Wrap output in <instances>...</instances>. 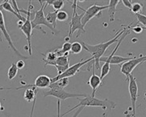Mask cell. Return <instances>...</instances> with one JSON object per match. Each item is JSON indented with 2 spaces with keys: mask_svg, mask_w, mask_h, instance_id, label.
<instances>
[{
  "mask_svg": "<svg viewBox=\"0 0 146 117\" xmlns=\"http://www.w3.org/2000/svg\"><path fill=\"white\" fill-rule=\"evenodd\" d=\"M69 82H70L69 78H61L54 82H52L48 88H50V89H64L69 85Z\"/></svg>",
  "mask_w": 146,
  "mask_h": 117,
  "instance_id": "cell-19",
  "label": "cell"
},
{
  "mask_svg": "<svg viewBox=\"0 0 146 117\" xmlns=\"http://www.w3.org/2000/svg\"><path fill=\"white\" fill-rule=\"evenodd\" d=\"M64 5H65V1H63V0H54L52 6L53 7L55 11H61V9L63 8Z\"/></svg>",
  "mask_w": 146,
  "mask_h": 117,
  "instance_id": "cell-24",
  "label": "cell"
},
{
  "mask_svg": "<svg viewBox=\"0 0 146 117\" xmlns=\"http://www.w3.org/2000/svg\"><path fill=\"white\" fill-rule=\"evenodd\" d=\"M57 11H53V12H48L45 15L47 22L50 25H52L54 29L56 28V25H57Z\"/></svg>",
  "mask_w": 146,
  "mask_h": 117,
  "instance_id": "cell-20",
  "label": "cell"
},
{
  "mask_svg": "<svg viewBox=\"0 0 146 117\" xmlns=\"http://www.w3.org/2000/svg\"><path fill=\"white\" fill-rule=\"evenodd\" d=\"M119 2L120 1H119V0H110L109 1L108 8V14L111 22H113L114 19H115V14L117 11L116 6L119 4Z\"/></svg>",
  "mask_w": 146,
  "mask_h": 117,
  "instance_id": "cell-18",
  "label": "cell"
},
{
  "mask_svg": "<svg viewBox=\"0 0 146 117\" xmlns=\"http://www.w3.org/2000/svg\"><path fill=\"white\" fill-rule=\"evenodd\" d=\"M86 94H75L67 92L64 89H50L46 92H44V96H53L58 98V100H66L70 98H79L81 97L84 98Z\"/></svg>",
  "mask_w": 146,
  "mask_h": 117,
  "instance_id": "cell-9",
  "label": "cell"
},
{
  "mask_svg": "<svg viewBox=\"0 0 146 117\" xmlns=\"http://www.w3.org/2000/svg\"><path fill=\"white\" fill-rule=\"evenodd\" d=\"M130 27H131V25H129V26L127 27V30H126V32L122 35L121 38L118 41L117 45H116L115 48L114 49V50L112 51V53L110 54V56L106 57H102L100 58L99 62H100V61L104 62V64L102 66V67H101V74H100V78H101L102 81H103V79H104V78L110 73V70H111V65H119V64H121V63L127 62V61H130V60H132V59L134 58V57H124L115 55V52L117 51L118 48L119 47L121 42L123 41V39L127 37V34L130 33V30H129Z\"/></svg>",
  "mask_w": 146,
  "mask_h": 117,
  "instance_id": "cell-2",
  "label": "cell"
},
{
  "mask_svg": "<svg viewBox=\"0 0 146 117\" xmlns=\"http://www.w3.org/2000/svg\"><path fill=\"white\" fill-rule=\"evenodd\" d=\"M50 84H51V78L47 75L41 74L39 75L35 79V82L33 86L37 89H44L49 87Z\"/></svg>",
  "mask_w": 146,
  "mask_h": 117,
  "instance_id": "cell-15",
  "label": "cell"
},
{
  "mask_svg": "<svg viewBox=\"0 0 146 117\" xmlns=\"http://www.w3.org/2000/svg\"><path fill=\"white\" fill-rule=\"evenodd\" d=\"M93 57H91L89 59H86V60H84V61H82L78 63H76L74 65H73L72 66H70L67 70L60 75H57L55 78H51V83L52 82H54L56 81H58V80L61 79V78H69L70 77H74L77 74V73L78 72V70H80V68H82L83 66H85L86 64L89 63L91 61H93Z\"/></svg>",
  "mask_w": 146,
  "mask_h": 117,
  "instance_id": "cell-8",
  "label": "cell"
},
{
  "mask_svg": "<svg viewBox=\"0 0 146 117\" xmlns=\"http://www.w3.org/2000/svg\"><path fill=\"white\" fill-rule=\"evenodd\" d=\"M78 0H74L72 7H73V15H72V19H71L70 23V32H69V37H71L73 33L75 31H78V33L77 35V37H78L80 36L81 32L83 33H86L85 27L82 25V18L83 16V14H78L77 12V7H78Z\"/></svg>",
  "mask_w": 146,
  "mask_h": 117,
  "instance_id": "cell-6",
  "label": "cell"
},
{
  "mask_svg": "<svg viewBox=\"0 0 146 117\" xmlns=\"http://www.w3.org/2000/svg\"><path fill=\"white\" fill-rule=\"evenodd\" d=\"M137 20H138V22L140 23H141L143 24L144 26H145L146 27V15L143 14H141V13H139V14H137Z\"/></svg>",
  "mask_w": 146,
  "mask_h": 117,
  "instance_id": "cell-27",
  "label": "cell"
},
{
  "mask_svg": "<svg viewBox=\"0 0 146 117\" xmlns=\"http://www.w3.org/2000/svg\"><path fill=\"white\" fill-rule=\"evenodd\" d=\"M79 99V103H78L76 106L74 108H70V110H68L66 112L63 113L60 116V108H61V102L60 100L57 101V117H64L66 114H69L73 110H75L77 108H80V107H100L104 109V112H108V111L112 110L114 108H115L116 104L114 103L113 101L110 100L108 98H105V99H99V98H95V97H92L90 94H86V97L83 98H78Z\"/></svg>",
  "mask_w": 146,
  "mask_h": 117,
  "instance_id": "cell-1",
  "label": "cell"
},
{
  "mask_svg": "<svg viewBox=\"0 0 146 117\" xmlns=\"http://www.w3.org/2000/svg\"><path fill=\"white\" fill-rule=\"evenodd\" d=\"M18 74V68L16 65L15 63H12L11 66H10L8 72H7V77H8V79L12 80L14 79L16 77V75Z\"/></svg>",
  "mask_w": 146,
  "mask_h": 117,
  "instance_id": "cell-21",
  "label": "cell"
},
{
  "mask_svg": "<svg viewBox=\"0 0 146 117\" xmlns=\"http://www.w3.org/2000/svg\"><path fill=\"white\" fill-rule=\"evenodd\" d=\"M82 49L83 48H82V45L81 42L75 41V42L72 43L70 52L73 54H78L79 53L82 51Z\"/></svg>",
  "mask_w": 146,
  "mask_h": 117,
  "instance_id": "cell-22",
  "label": "cell"
},
{
  "mask_svg": "<svg viewBox=\"0 0 146 117\" xmlns=\"http://www.w3.org/2000/svg\"><path fill=\"white\" fill-rule=\"evenodd\" d=\"M77 8H79V9H81L82 11H84L83 16L82 18V23L85 27L86 24L88 23L92 18H94L95 16L96 17H100L101 16V11L105 9H108V5L99 6V5H97L96 3H94V5L89 7L86 10H84L83 8H82L81 7H79L78 5Z\"/></svg>",
  "mask_w": 146,
  "mask_h": 117,
  "instance_id": "cell-7",
  "label": "cell"
},
{
  "mask_svg": "<svg viewBox=\"0 0 146 117\" xmlns=\"http://www.w3.org/2000/svg\"><path fill=\"white\" fill-rule=\"evenodd\" d=\"M23 88L26 89L24 91V98L28 103H30L32 101H34L35 99H36V94H37L38 92L37 88H36L33 85H27V86H20V87L16 88V89L19 90L23 89Z\"/></svg>",
  "mask_w": 146,
  "mask_h": 117,
  "instance_id": "cell-13",
  "label": "cell"
},
{
  "mask_svg": "<svg viewBox=\"0 0 146 117\" xmlns=\"http://www.w3.org/2000/svg\"><path fill=\"white\" fill-rule=\"evenodd\" d=\"M3 9L5 11H8V12H11V13H12V14L14 15L15 16H16L19 20L20 21H23V22H25V20H26V18L24 17L22 15H19L18 14L14 9H13V7H12V6L11 4L9 3V1H3V3H2V4L0 5V9Z\"/></svg>",
  "mask_w": 146,
  "mask_h": 117,
  "instance_id": "cell-16",
  "label": "cell"
},
{
  "mask_svg": "<svg viewBox=\"0 0 146 117\" xmlns=\"http://www.w3.org/2000/svg\"><path fill=\"white\" fill-rule=\"evenodd\" d=\"M11 2V4L12 6V7H13V9L18 13V14L21 15L20 13V11H19V7H18V5H17V3H16V1H15V0H11V1H10Z\"/></svg>",
  "mask_w": 146,
  "mask_h": 117,
  "instance_id": "cell-29",
  "label": "cell"
},
{
  "mask_svg": "<svg viewBox=\"0 0 146 117\" xmlns=\"http://www.w3.org/2000/svg\"><path fill=\"white\" fill-rule=\"evenodd\" d=\"M40 4V8L38 10V11H33V14L35 15L33 19L31 20V23H32V27H33V29H36L37 28L39 31H40L43 34H46L45 31H44L42 29V28H40V26L41 25H44V26H47L48 28H49L53 35H56V32H55V29L53 28L52 25H50L49 23H48L47 20H46V18H45V15H44V9L45 7H47V5L44 4V1H38Z\"/></svg>",
  "mask_w": 146,
  "mask_h": 117,
  "instance_id": "cell-4",
  "label": "cell"
},
{
  "mask_svg": "<svg viewBox=\"0 0 146 117\" xmlns=\"http://www.w3.org/2000/svg\"><path fill=\"white\" fill-rule=\"evenodd\" d=\"M83 108H84L83 107H80V108H78V110H77V112L74 113V115L73 116V117H78V115H79V114L81 113V112H82V111L83 110Z\"/></svg>",
  "mask_w": 146,
  "mask_h": 117,
  "instance_id": "cell-33",
  "label": "cell"
},
{
  "mask_svg": "<svg viewBox=\"0 0 146 117\" xmlns=\"http://www.w3.org/2000/svg\"><path fill=\"white\" fill-rule=\"evenodd\" d=\"M34 8L33 5H32V2H29V7L28 8V11H25L23 9H19L20 13L23 12L27 15L26 17V20L25 22L23 23V25L21 27H19V29L23 32L25 37L27 38L28 41V50H29V55H32V43H31V39L33 37V27H32V23H31V15H33V10Z\"/></svg>",
  "mask_w": 146,
  "mask_h": 117,
  "instance_id": "cell-5",
  "label": "cell"
},
{
  "mask_svg": "<svg viewBox=\"0 0 146 117\" xmlns=\"http://www.w3.org/2000/svg\"><path fill=\"white\" fill-rule=\"evenodd\" d=\"M120 2H122V3L127 8H128V9L131 11V9H132V3L131 1H129V0H122V1H120Z\"/></svg>",
  "mask_w": 146,
  "mask_h": 117,
  "instance_id": "cell-30",
  "label": "cell"
},
{
  "mask_svg": "<svg viewBox=\"0 0 146 117\" xmlns=\"http://www.w3.org/2000/svg\"><path fill=\"white\" fill-rule=\"evenodd\" d=\"M15 65L17 66L18 70H22V69H24V66H25V63H24V61L23 60H19L15 63Z\"/></svg>",
  "mask_w": 146,
  "mask_h": 117,
  "instance_id": "cell-31",
  "label": "cell"
},
{
  "mask_svg": "<svg viewBox=\"0 0 146 117\" xmlns=\"http://www.w3.org/2000/svg\"><path fill=\"white\" fill-rule=\"evenodd\" d=\"M44 56H45V59H43V61L44 62H52V61H56V59L57 58V55L56 53V52H50L48 53L47 54H43Z\"/></svg>",
  "mask_w": 146,
  "mask_h": 117,
  "instance_id": "cell-23",
  "label": "cell"
},
{
  "mask_svg": "<svg viewBox=\"0 0 146 117\" xmlns=\"http://www.w3.org/2000/svg\"><path fill=\"white\" fill-rule=\"evenodd\" d=\"M92 69H93V72H92V75L90 76V78L89 81H88V84L89 86L92 88L93 90V92H92V97H94L95 96V92H96V90L99 88V86H100V85L102 83V80L100 78V77L98 76V75L95 74V72H94V63L93 62V64H92Z\"/></svg>",
  "mask_w": 146,
  "mask_h": 117,
  "instance_id": "cell-14",
  "label": "cell"
},
{
  "mask_svg": "<svg viewBox=\"0 0 146 117\" xmlns=\"http://www.w3.org/2000/svg\"><path fill=\"white\" fill-rule=\"evenodd\" d=\"M44 66H70V61H69V57L67 55H64V56L57 57L55 61L52 62H45Z\"/></svg>",
  "mask_w": 146,
  "mask_h": 117,
  "instance_id": "cell-17",
  "label": "cell"
},
{
  "mask_svg": "<svg viewBox=\"0 0 146 117\" xmlns=\"http://www.w3.org/2000/svg\"><path fill=\"white\" fill-rule=\"evenodd\" d=\"M36 99H35V100H34V103H33V108H32V111H31V116H30V117H33V112H34V108H35V104H36Z\"/></svg>",
  "mask_w": 146,
  "mask_h": 117,
  "instance_id": "cell-34",
  "label": "cell"
},
{
  "mask_svg": "<svg viewBox=\"0 0 146 117\" xmlns=\"http://www.w3.org/2000/svg\"><path fill=\"white\" fill-rule=\"evenodd\" d=\"M3 111H4V108L3 107L2 103H1V102H0V112H3Z\"/></svg>",
  "mask_w": 146,
  "mask_h": 117,
  "instance_id": "cell-35",
  "label": "cell"
},
{
  "mask_svg": "<svg viewBox=\"0 0 146 117\" xmlns=\"http://www.w3.org/2000/svg\"><path fill=\"white\" fill-rule=\"evenodd\" d=\"M0 32L2 33V34L3 35V37L6 39V41H7L8 43V45L9 47L15 52V53L19 57H21L22 59H28L29 57L26 56H24V55H22L20 53H19L18 50H17V49L15 47L14 44L12 42V41H11V38L10 37L9 33L7 32V29L6 28V24H5V20H4V16H3V12H2V11L0 9Z\"/></svg>",
  "mask_w": 146,
  "mask_h": 117,
  "instance_id": "cell-12",
  "label": "cell"
},
{
  "mask_svg": "<svg viewBox=\"0 0 146 117\" xmlns=\"http://www.w3.org/2000/svg\"><path fill=\"white\" fill-rule=\"evenodd\" d=\"M68 18H69V15H68V13L66 11H57V20L64 22V21L67 20Z\"/></svg>",
  "mask_w": 146,
  "mask_h": 117,
  "instance_id": "cell-25",
  "label": "cell"
},
{
  "mask_svg": "<svg viewBox=\"0 0 146 117\" xmlns=\"http://www.w3.org/2000/svg\"><path fill=\"white\" fill-rule=\"evenodd\" d=\"M132 29L134 33H137V34L141 33L142 31H143V28L141 27V26H136V27H133V28H132Z\"/></svg>",
  "mask_w": 146,
  "mask_h": 117,
  "instance_id": "cell-32",
  "label": "cell"
},
{
  "mask_svg": "<svg viewBox=\"0 0 146 117\" xmlns=\"http://www.w3.org/2000/svg\"><path fill=\"white\" fill-rule=\"evenodd\" d=\"M127 29V28H122L121 30L118 31V33H116V35L115 36V37L113 39L110 40V41H107V42L101 43V44L96 45H90L83 42V41H81L82 48H84L86 51L89 52L92 55V57L94 59V66H95V68L97 70H99V68H100L99 60H100V58L104 56V54L105 53V52L107 51V49H108V47L111 46L114 43L117 42L118 41H119V37H122V35L126 32Z\"/></svg>",
  "mask_w": 146,
  "mask_h": 117,
  "instance_id": "cell-3",
  "label": "cell"
},
{
  "mask_svg": "<svg viewBox=\"0 0 146 117\" xmlns=\"http://www.w3.org/2000/svg\"><path fill=\"white\" fill-rule=\"evenodd\" d=\"M143 29H145V30H146V27H145V28H143Z\"/></svg>",
  "mask_w": 146,
  "mask_h": 117,
  "instance_id": "cell-36",
  "label": "cell"
},
{
  "mask_svg": "<svg viewBox=\"0 0 146 117\" xmlns=\"http://www.w3.org/2000/svg\"><path fill=\"white\" fill-rule=\"evenodd\" d=\"M145 61H146V55L145 56H141L140 57H134L132 60L123 63L120 66V71L123 74L126 76L127 81H128L129 79V76L132 74L133 70L138 65L141 64L142 62H145Z\"/></svg>",
  "mask_w": 146,
  "mask_h": 117,
  "instance_id": "cell-10",
  "label": "cell"
},
{
  "mask_svg": "<svg viewBox=\"0 0 146 117\" xmlns=\"http://www.w3.org/2000/svg\"><path fill=\"white\" fill-rule=\"evenodd\" d=\"M129 84H128V90L130 94V98L132 103V117H137L136 113V103L138 97V86H137V79L131 74L129 76Z\"/></svg>",
  "mask_w": 146,
  "mask_h": 117,
  "instance_id": "cell-11",
  "label": "cell"
},
{
  "mask_svg": "<svg viewBox=\"0 0 146 117\" xmlns=\"http://www.w3.org/2000/svg\"><path fill=\"white\" fill-rule=\"evenodd\" d=\"M142 9H143V5L141 3H132L131 11L134 14H139L142 11Z\"/></svg>",
  "mask_w": 146,
  "mask_h": 117,
  "instance_id": "cell-26",
  "label": "cell"
},
{
  "mask_svg": "<svg viewBox=\"0 0 146 117\" xmlns=\"http://www.w3.org/2000/svg\"><path fill=\"white\" fill-rule=\"evenodd\" d=\"M55 67H56V69H57V74H58L57 75H60L61 74H63V73H64V72H65V71H66V70L70 67V66H56Z\"/></svg>",
  "mask_w": 146,
  "mask_h": 117,
  "instance_id": "cell-28",
  "label": "cell"
}]
</instances>
